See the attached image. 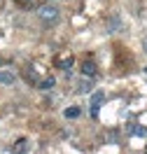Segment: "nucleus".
I'll return each mask as SVG.
<instances>
[{
    "label": "nucleus",
    "instance_id": "1",
    "mask_svg": "<svg viewBox=\"0 0 147 154\" xmlns=\"http://www.w3.org/2000/svg\"><path fill=\"white\" fill-rule=\"evenodd\" d=\"M38 17L44 23H54V21H59V7L56 5H42L38 10Z\"/></svg>",
    "mask_w": 147,
    "mask_h": 154
},
{
    "label": "nucleus",
    "instance_id": "2",
    "mask_svg": "<svg viewBox=\"0 0 147 154\" xmlns=\"http://www.w3.org/2000/svg\"><path fill=\"white\" fill-rule=\"evenodd\" d=\"M103 100H105V94L103 91H93L91 94V117H98V110H100V105H103Z\"/></svg>",
    "mask_w": 147,
    "mask_h": 154
},
{
    "label": "nucleus",
    "instance_id": "3",
    "mask_svg": "<svg viewBox=\"0 0 147 154\" xmlns=\"http://www.w3.org/2000/svg\"><path fill=\"white\" fill-rule=\"evenodd\" d=\"M14 82H17V75L12 70H0V84L2 87H12Z\"/></svg>",
    "mask_w": 147,
    "mask_h": 154
},
{
    "label": "nucleus",
    "instance_id": "4",
    "mask_svg": "<svg viewBox=\"0 0 147 154\" xmlns=\"http://www.w3.org/2000/svg\"><path fill=\"white\" fill-rule=\"evenodd\" d=\"M82 72L87 77H93L96 75V63H93V61H84V63H82Z\"/></svg>",
    "mask_w": 147,
    "mask_h": 154
},
{
    "label": "nucleus",
    "instance_id": "5",
    "mask_svg": "<svg viewBox=\"0 0 147 154\" xmlns=\"http://www.w3.org/2000/svg\"><path fill=\"white\" fill-rule=\"evenodd\" d=\"M63 115H66V119H77V117L82 115V110H79L77 105H72V107H66V112H63Z\"/></svg>",
    "mask_w": 147,
    "mask_h": 154
},
{
    "label": "nucleus",
    "instance_id": "6",
    "mask_svg": "<svg viewBox=\"0 0 147 154\" xmlns=\"http://www.w3.org/2000/svg\"><path fill=\"white\" fill-rule=\"evenodd\" d=\"M56 82H54V77H47V79H42V82H38V87L42 89V91H49V89L54 87Z\"/></svg>",
    "mask_w": 147,
    "mask_h": 154
},
{
    "label": "nucleus",
    "instance_id": "7",
    "mask_svg": "<svg viewBox=\"0 0 147 154\" xmlns=\"http://www.w3.org/2000/svg\"><path fill=\"white\" fill-rule=\"evenodd\" d=\"M77 91H79V94H87V91H91V82H89V79H79Z\"/></svg>",
    "mask_w": 147,
    "mask_h": 154
},
{
    "label": "nucleus",
    "instance_id": "8",
    "mask_svg": "<svg viewBox=\"0 0 147 154\" xmlns=\"http://www.w3.org/2000/svg\"><path fill=\"white\" fill-rule=\"evenodd\" d=\"M26 149H28V143H26V140H23V138H21L19 143L14 145V152H26Z\"/></svg>",
    "mask_w": 147,
    "mask_h": 154
},
{
    "label": "nucleus",
    "instance_id": "9",
    "mask_svg": "<svg viewBox=\"0 0 147 154\" xmlns=\"http://www.w3.org/2000/svg\"><path fill=\"white\" fill-rule=\"evenodd\" d=\"M131 131H133L136 135H140V138H147V128H145V126H133Z\"/></svg>",
    "mask_w": 147,
    "mask_h": 154
},
{
    "label": "nucleus",
    "instance_id": "10",
    "mask_svg": "<svg viewBox=\"0 0 147 154\" xmlns=\"http://www.w3.org/2000/svg\"><path fill=\"white\" fill-rule=\"evenodd\" d=\"M59 66H61V70H70V66H72V56H66Z\"/></svg>",
    "mask_w": 147,
    "mask_h": 154
},
{
    "label": "nucleus",
    "instance_id": "11",
    "mask_svg": "<svg viewBox=\"0 0 147 154\" xmlns=\"http://www.w3.org/2000/svg\"><path fill=\"white\" fill-rule=\"evenodd\" d=\"M17 2H19V5H30L33 0H17Z\"/></svg>",
    "mask_w": 147,
    "mask_h": 154
},
{
    "label": "nucleus",
    "instance_id": "12",
    "mask_svg": "<svg viewBox=\"0 0 147 154\" xmlns=\"http://www.w3.org/2000/svg\"><path fill=\"white\" fill-rule=\"evenodd\" d=\"M142 47H145V54H147V38L142 40Z\"/></svg>",
    "mask_w": 147,
    "mask_h": 154
},
{
    "label": "nucleus",
    "instance_id": "13",
    "mask_svg": "<svg viewBox=\"0 0 147 154\" xmlns=\"http://www.w3.org/2000/svg\"><path fill=\"white\" fill-rule=\"evenodd\" d=\"M2 7H5V0H0V10H2Z\"/></svg>",
    "mask_w": 147,
    "mask_h": 154
},
{
    "label": "nucleus",
    "instance_id": "14",
    "mask_svg": "<svg viewBox=\"0 0 147 154\" xmlns=\"http://www.w3.org/2000/svg\"><path fill=\"white\" fill-rule=\"evenodd\" d=\"M145 72H147V70H145Z\"/></svg>",
    "mask_w": 147,
    "mask_h": 154
}]
</instances>
